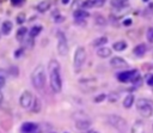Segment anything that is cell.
Here are the masks:
<instances>
[{
  "label": "cell",
  "instance_id": "cell-9",
  "mask_svg": "<svg viewBox=\"0 0 153 133\" xmlns=\"http://www.w3.org/2000/svg\"><path fill=\"white\" fill-rule=\"evenodd\" d=\"M20 131L22 133H41V129L35 122H24L20 127Z\"/></svg>",
  "mask_w": 153,
  "mask_h": 133
},
{
  "label": "cell",
  "instance_id": "cell-17",
  "mask_svg": "<svg viewBox=\"0 0 153 133\" xmlns=\"http://www.w3.org/2000/svg\"><path fill=\"white\" fill-rule=\"evenodd\" d=\"M12 28H13L12 22H10V20H5V22L1 24V32H2L4 35H10L11 31H12Z\"/></svg>",
  "mask_w": 153,
  "mask_h": 133
},
{
  "label": "cell",
  "instance_id": "cell-42",
  "mask_svg": "<svg viewBox=\"0 0 153 133\" xmlns=\"http://www.w3.org/2000/svg\"><path fill=\"white\" fill-rule=\"evenodd\" d=\"M61 2L66 5V4H68V2H69V0H61Z\"/></svg>",
  "mask_w": 153,
  "mask_h": 133
},
{
  "label": "cell",
  "instance_id": "cell-22",
  "mask_svg": "<svg viewBox=\"0 0 153 133\" xmlns=\"http://www.w3.org/2000/svg\"><path fill=\"white\" fill-rule=\"evenodd\" d=\"M110 4L114 8L120 10L123 7H127V0H110Z\"/></svg>",
  "mask_w": 153,
  "mask_h": 133
},
{
  "label": "cell",
  "instance_id": "cell-36",
  "mask_svg": "<svg viewBox=\"0 0 153 133\" xmlns=\"http://www.w3.org/2000/svg\"><path fill=\"white\" fill-rule=\"evenodd\" d=\"M23 2H25V0H11V4L14 5V6H19V5H22Z\"/></svg>",
  "mask_w": 153,
  "mask_h": 133
},
{
  "label": "cell",
  "instance_id": "cell-11",
  "mask_svg": "<svg viewBox=\"0 0 153 133\" xmlns=\"http://www.w3.org/2000/svg\"><path fill=\"white\" fill-rule=\"evenodd\" d=\"M91 121L87 120V119H81V120H78L75 122V127L79 129V131H87L90 127H91Z\"/></svg>",
  "mask_w": 153,
  "mask_h": 133
},
{
  "label": "cell",
  "instance_id": "cell-28",
  "mask_svg": "<svg viewBox=\"0 0 153 133\" xmlns=\"http://www.w3.org/2000/svg\"><path fill=\"white\" fill-rule=\"evenodd\" d=\"M7 73L12 77H18L19 75V68L17 66H10L7 69Z\"/></svg>",
  "mask_w": 153,
  "mask_h": 133
},
{
  "label": "cell",
  "instance_id": "cell-15",
  "mask_svg": "<svg viewBox=\"0 0 153 133\" xmlns=\"http://www.w3.org/2000/svg\"><path fill=\"white\" fill-rule=\"evenodd\" d=\"M73 16H74L75 19H86V18L90 17V13L84 8H76L73 12Z\"/></svg>",
  "mask_w": 153,
  "mask_h": 133
},
{
  "label": "cell",
  "instance_id": "cell-6",
  "mask_svg": "<svg viewBox=\"0 0 153 133\" xmlns=\"http://www.w3.org/2000/svg\"><path fill=\"white\" fill-rule=\"evenodd\" d=\"M68 50H69V48H68L67 38L63 32L59 31L57 32V53L61 56H66L68 54Z\"/></svg>",
  "mask_w": 153,
  "mask_h": 133
},
{
  "label": "cell",
  "instance_id": "cell-33",
  "mask_svg": "<svg viewBox=\"0 0 153 133\" xmlns=\"http://www.w3.org/2000/svg\"><path fill=\"white\" fill-rule=\"evenodd\" d=\"M24 52H25L24 47H20V48H18V49L14 52V56H16V58H20V56L24 54Z\"/></svg>",
  "mask_w": 153,
  "mask_h": 133
},
{
  "label": "cell",
  "instance_id": "cell-30",
  "mask_svg": "<svg viewBox=\"0 0 153 133\" xmlns=\"http://www.w3.org/2000/svg\"><path fill=\"white\" fill-rule=\"evenodd\" d=\"M146 37L148 40L149 43H153V26H149L148 30H147V34H146Z\"/></svg>",
  "mask_w": 153,
  "mask_h": 133
},
{
  "label": "cell",
  "instance_id": "cell-31",
  "mask_svg": "<svg viewBox=\"0 0 153 133\" xmlns=\"http://www.w3.org/2000/svg\"><path fill=\"white\" fill-rule=\"evenodd\" d=\"M25 20V13L24 12H20L18 16H17V23L18 24H23Z\"/></svg>",
  "mask_w": 153,
  "mask_h": 133
},
{
  "label": "cell",
  "instance_id": "cell-46",
  "mask_svg": "<svg viewBox=\"0 0 153 133\" xmlns=\"http://www.w3.org/2000/svg\"><path fill=\"white\" fill-rule=\"evenodd\" d=\"M152 91H153V89H152Z\"/></svg>",
  "mask_w": 153,
  "mask_h": 133
},
{
  "label": "cell",
  "instance_id": "cell-7",
  "mask_svg": "<svg viewBox=\"0 0 153 133\" xmlns=\"http://www.w3.org/2000/svg\"><path fill=\"white\" fill-rule=\"evenodd\" d=\"M33 99H35L33 95L29 90H25V91L22 92V95L19 97V104H20L22 108L29 109V108H31V105L33 103Z\"/></svg>",
  "mask_w": 153,
  "mask_h": 133
},
{
  "label": "cell",
  "instance_id": "cell-26",
  "mask_svg": "<svg viewBox=\"0 0 153 133\" xmlns=\"http://www.w3.org/2000/svg\"><path fill=\"white\" fill-rule=\"evenodd\" d=\"M108 99H109V102L115 103V102H117V101L120 99V93L116 92V91H112V92H110V93L108 95Z\"/></svg>",
  "mask_w": 153,
  "mask_h": 133
},
{
  "label": "cell",
  "instance_id": "cell-24",
  "mask_svg": "<svg viewBox=\"0 0 153 133\" xmlns=\"http://www.w3.org/2000/svg\"><path fill=\"white\" fill-rule=\"evenodd\" d=\"M26 34H27V28H25V26H20V28L18 29V31H17L16 37H17V40H18L19 42H22V41L24 40V37H25Z\"/></svg>",
  "mask_w": 153,
  "mask_h": 133
},
{
  "label": "cell",
  "instance_id": "cell-23",
  "mask_svg": "<svg viewBox=\"0 0 153 133\" xmlns=\"http://www.w3.org/2000/svg\"><path fill=\"white\" fill-rule=\"evenodd\" d=\"M133 104H134V95L129 93V95H127V96L124 97V99H123V107H124L126 109H129Z\"/></svg>",
  "mask_w": 153,
  "mask_h": 133
},
{
  "label": "cell",
  "instance_id": "cell-2",
  "mask_svg": "<svg viewBox=\"0 0 153 133\" xmlns=\"http://www.w3.org/2000/svg\"><path fill=\"white\" fill-rule=\"evenodd\" d=\"M31 83L35 86V89L38 91L44 89V86H45V72H44V68L42 65L36 66V68L31 73Z\"/></svg>",
  "mask_w": 153,
  "mask_h": 133
},
{
  "label": "cell",
  "instance_id": "cell-10",
  "mask_svg": "<svg viewBox=\"0 0 153 133\" xmlns=\"http://www.w3.org/2000/svg\"><path fill=\"white\" fill-rule=\"evenodd\" d=\"M110 66L112 68H126L128 67V62L121 56H114L110 59Z\"/></svg>",
  "mask_w": 153,
  "mask_h": 133
},
{
  "label": "cell",
  "instance_id": "cell-21",
  "mask_svg": "<svg viewBox=\"0 0 153 133\" xmlns=\"http://www.w3.org/2000/svg\"><path fill=\"white\" fill-rule=\"evenodd\" d=\"M30 109H31L32 113H39L41 109H42V102H41V99L37 98V97H35L33 103H32V105H31Z\"/></svg>",
  "mask_w": 153,
  "mask_h": 133
},
{
  "label": "cell",
  "instance_id": "cell-18",
  "mask_svg": "<svg viewBox=\"0 0 153 133\" xmlns=\"http://www.w3.org/2000/svg\"><path fill=\"white\" fill-rule=\"evenodd\" d=\"M50 5H51V2L49 0H43L36 6V8H37L38 12H45V11H48L50 8Z\"/></svg>",
  "mask_w": 153,
  "mask_h": 133
},
{
  "label": "cell",
  "instance_id": "cell-1",
  "mask_svg": "<svg viewBox=\"0 0 153 133\" xmlns=\"http://www.w3.org/2000/svg\"><path fill=\"white\" fill-rule=\"evenodd\" d=\"M49 71V83L50 87L54 92L59 93L62 89V80H61V72H60V62L56 59H51L48 65Z\"/></svg>",
  "mask_w": 153,
  "mask_h": 133
},
{
  "label": "cell",
  "instance_id": "cell-41",
  "mask_svg": "<svg viewBox=\"0 0 153 133\" xmlns=\"http://www.w3.org/2000/svg\"><path fill=\"white\" fill-rule=\"evenodd\" d=\"M2 101H4V96H2V93H1V91H0V104L2 103Z\"/></svg>",
  "mask_w": 153,
  "mask_h": 133
},
{
  "label": "cell",
  "instance_id": "cell-38",
  "mask_svg": "<svg viewBox=\"0 0 153 133\" xmlns=\"http://www.w3.org/2000/svg\"><path fill=\"white\" fill-rule=\"evenodd\" d=\"M54 20H55V23H61V22L65 20V17H63V16H56Z\"/></svg>",
  "mask_w": 153,
  "mask_h": 133
},
{
  "label": "cell",
  "instance_id": "cell-19",
  "mask_svg": "<svg viewBox=\"0 0 153 133\" xmlns=\"http://www.w3.org/2000/svg\"><path fill=\"white\" fill-rule=\"evenodd\" d=\"M42 29H43V26H42V25H33V26L29 30V37L35 38L36 36H38V35L41 34Z\"/></svg>",
  "mask_w": 153,
  "mask_h": 133
},
{
  "label": "cell",
  "instance_id": "cell-27",
  "mask_svg": "<svg viewBox=\"0 0 153 133\" xmlns=\"http://www.w3.org/2000/svg\"><path fill=\"white\" fill-rule=\"evenodd\" d=\"M94 17H96V18H94V22H96L97 25H102V26H104V25L106 24V19H105L102 14H96Z\"/></svg>",
  "mask_w": 153,
  "mask_h": 133
},
{
  "label": "cell",
  "instance_id": "cell-37",
  "mask_svg": "<svg viewBox=\"0 0 153 133\" xmlns=\"http://www.w3.org/2000/svg\"><path fill=\"white\" fill-rule=\"evenodd\" d=\"M5 84H6V78L0 75V89H2L5 86Z\"/></svg>",
  "mask_w": 153,
  "mask_h": 133
},
{
  "label": "cell",
  "instance_id": "cell-25",
  "mask_svg": "<svg viewBox=\"0 0 153 133\" xmlns=\"http://www.w3.org/2000/svg\"><path fill=\"white\" fill-rule=\"evenodd\" d=\"M130 81L133 83V85H135V86H140V85L142 84V75H140V73H136V74L131 78Z\"/></svg>",
  "mask_w": 153,
  "mask_h": 133
},
{
  "label": "cell",
  "instance_id": "cell-32",
  "mask_svg": "<svg viewBox=\"0 0 153 133\" xmlns=\"http://www.w3.org/2000/svg\"><path fill=\"white\" fill-rule=\"evenodd\" d=\"M105 98H106V95L105 93H100V95H98V96L94 97V102L96 103H99V102H103Z\"/></svg>",
  "mask_w": 153,
  "mask_h": 133
},
{
  "label": "cell",
  "instance_id": "cell-5",
  "mask_svg": "<svg viewBox=\"0 0 153 133\" xmlns=\"http://www.w3.org/2000/svg\"><path fill=\"white\" fill-rule=\"evenodd\" d=\"M108 122H109V125H111L112 127H115L116 129H118L121 132H123V131H126L128 128V125H127L126 119H123L122 116L115 115V114L108 116Z\"/></svg>",
  "mask_w": 153,
  "mask_h": 133
},
{
  "label": "cell",
  "instance_id": "cell-8",
  "mask_svg": "<svg viewBox=\"0 0 153 133\" xmlns=\"http://www.w3.org/2000/svg\"><path fill=\"white\" fill-rule=\"evenodd\" d=\"M136 73H139V71H137V69L123 71V72H120V73L116 75V78H117V80H118V81H121V83H127V81L131 80V78H133Z\"/></svg>",
  "mask_w": 153,
  "mask_h": 133
},
{
  "label": "cell",
  "instance_id": "cell-40",
  "mask_svg": "<svg viewBox=\"0 0 153 133\" xmlns=\"http://www.w3.org/2000/svg\"><path fill=\"white\" fill-rule=\"evenodd\" d=\"M5 74H8V73H7V71H4V69H0V75H2V77H4ZM5 77H6V75H5Z\"/></svg>",
  "mask_w": 153,
  "mask_h": 133
},
{
  "label": "cell",
  "instance_id": "cell-14",
  "mask_svg": "<svg viewBox=\"0 0 153 133\" xmlns=\"http://www.w3.org/2000/svg\"><path fill=\"white\" fill-rule=\"evenodd\" d=\"M112 54V50L108 47H100L97 49V55L102 59H106V58H110Z\"/></svg>",
  "mask_w": 153,
  "mask_h": 133
},
{
  "label": "cell",
  "instance_id": "cell-16",
  "mask_svg": "<svg viewBox=\"0 0 153 133\" xmlns=\"http://www.w3.org/2000/svg\"><path fill=\"white\" fill-rule=\"evenodd\" d=\"M108 43V37L106 36H100V37H97L96 40L92 41V47H96V48H100V47H104V44Z\"/></svg>",
  "mask_w": 153,
  "mask_h": 133
},
{
  "label": "cell",
  "instance_id": "cell-45",
  "mask_svg": "<svg viewBox=\"0 0 153 133\" xmlns=\"http://www.w3.org/2000/svg\"><path fill=\"white\" fill-rule=\"evenodd\" d=\"M49 133H56V132H49Z\"/></svg>",
  "mask_w": 153,
  "mask_h": 133
},
{
  "label": "cell",
  "instance_id": "cell-13",
  "mask_svg": "<svg viewBox=\"0 0 153 133\" xmlns=\"http://www.w3.org/2000/svg\"><path fill=\"white\" fill-rule=\"evenodd\" d=\"M146 52H147V46H146L145 43H140V44L135 46L134 49H133L134 55H135V56H139V58L143 56V55L146 54Z\"/></svg>",
  "mask_w": 153,
  "mask_h": 133
},
{
  "label": "cell",
  "instance_id": "cell-35",
  "mask_svg": "<svg viewBox=\"0 0 153 133\" xmlns=\"http://www.w3.org/2000/svg\"><path fill=\"white\" fill-rule=\"evenodd\" d=\"M122 24H123L124 26H130V25L133 24V20H131V18H126Z\"/></svg>",
  "mask_w": 153,
  "mask_h": 133
},
{
  "label": "cell",
  "instance_id": "cell-20",
  "mask_svg": "<svg viewBox=\"0 0 153 133\" xmlns=\"http://www.w3.org/2000/svg\"><path fill=\"white\" fill-rule=\"evenodd\" d=\"M112 49L116 52H123L127 49V42L124 41H117L112 44Z\"/></svg>",
  "mask_w": 153,
  "mask_h": 133
},
{
  "label": "cell",
  "instance_id": "cell-12",
  "mask_svg": "<svg viewBox=\"0 0 153 133\" xmlns=\"http://www.w3.org/2000/svg\"><path fill=\"white\" fill-rule=\"evenodd\" d=\"M130 133H145V125L141 120H136L131 128H130Z\"/></svg>",
  "mask_w": 153,
  "mask_h": 133
},
{
  "label": "cell",
  "instance_id": "cell-43",
  "mask_svg": "<svg viewBox=\"0 0 153 133\" xmlns=\"http://www.w3.org/2000/svg\"><path fill=\"white\" fill-rule=\"evenodd\" d=\"M87 133H98V132H97V131H88Z\"/></svg>",
  "mask_w": 153,
  "mask_h": 133
},
{
  "label": "cell",
  "instance_id": "cell-3",
  "mask_svg": "<svg viewBox=\"0 0 153 133\" xmlns=\"http://www.w3.org/2000/svg\"><path fill=\"white\" fill-rule=\"evenodd\" d=\"M86 49L82 46H78L75 52H74V58H73V68L75 73H79L86 61Z\"/></svg>",
  "mask_w": 153,
  "mask_h": 133
},
{
  "label": "cell",
  "instance_id": "cell-44",
  "mask_svg": "<svg viewBox=\"0 0 153 133\" xmlns=\"http://www.w3.org/2000/svg\"><path fill=\"white\" fill-rule=\"evenodd\" d=\"M142 1H143V2H148L149 0H142Z\"/></svg>",
  "mask_w": 153,
  "mask_h": 133
},
{
  "label": "cell",
  "instance_id": "cell-4",
  "mask_svg": "<svg viewBox=\"0 0 153 133\" xmlns=\"http://www.w3.org/2000/svg\"><path fill=\"white\" fill-rule=\"evenodd\" d=\"M136 109L145 117H149L153 114V102L147 98H139L136 101Z\"/></svg>",
  "mask_w": 153,
  "mask_h": 133
},
{
  "label": "cell",
  "instance_id": "cell-29",
  "mask_svg": "<svg viewBox=\"0 0 153 133\" xmlns=\"http://www.w3.org/2000/svg\"><path fill=\"white\" fill-rule=\"evenodd\" d=\"M93 6H96V5H94V0H84V1L81 2V7H82L84 10L91 8V7H93Z\"/></svg>",
  "mask_w": 153,
  "mask_h": 133
},
{
  "label": "cell",
  "instance_id": "cell-34",
  "mask_svg": "<svg viewBox=\"0 0 153 133\" xmlns=\"http://www.w3.org/2000/svg\"><path fill=\"white\" fill-rule=\"evenodd\" d=\"M146 81H147V85L153 87V74H148L146 78Z\"/></svg>",
  "mask_w": 153,
  "mask_h": 133
},
{
  "label": "cell",
  "instance_id": "cell-39",
  "mask_svg": "<svg viewBox=\"0 0 153 133\" xmlns=\"http://www.w3.org/2000/svg\"><path fill=\"white\" fill-rule=\"evenodd\" d=\"M104 4H105V0H94V5H96V6H98V7L103 6Z\"/></svg>",
  "mask_w": 153,
  "mask_h": 133
}]
</instances>
